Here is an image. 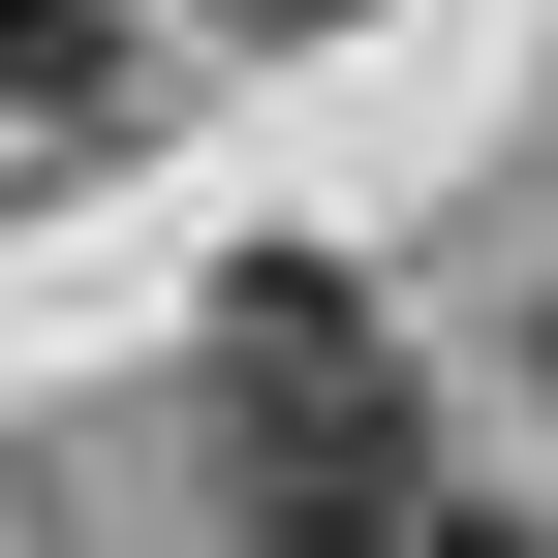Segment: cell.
Segmentation results:
<instances>
[{
    "label": "cell",
    "mask_w": 558,
    "mask_h": 558,
    "mask_svg": "<svg viewBox=\"0 0 558 558\" xmlns=\"http://www.w3.org/2000/svg\"><path fill=\"white\" fill-rule=\"evenodd\" d=\"M403 558H527V527H465V497H403Z\"/></svg>",
    "instance_id": "3"
},
{
    "label": "cell",
    "mask_w": 558,
    "mask_h": 558,
    "mask_svg": "<svg viewBox=\"0 0 558 558\" xmlns=\"http://www.w3.org/2000/svg\"><path fill=\"white\" fill-rule=\"evenodd\" d=\"M0 62H32V124H124V0H0Z\"/></svg>",
    "instance_id": "2"
},
{
    "label": "cell",
    "mask_w": 558,
    "mask_h": 558,
    "mask_svg": "<svg viewBox=\"0 0 558 558\" xmlns=\"http://www.w3.org/2000/svg\"><path fill=\"white\" fill-rule=\"evenodd\" d=\"M218 465H248L279 558H403L435 435H403V341L341 311V279H248V311H218Z\"/></svg>",
    "instance_id": "1"
}]
</instances>
